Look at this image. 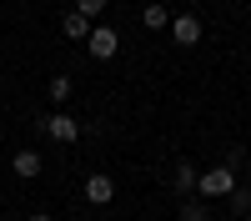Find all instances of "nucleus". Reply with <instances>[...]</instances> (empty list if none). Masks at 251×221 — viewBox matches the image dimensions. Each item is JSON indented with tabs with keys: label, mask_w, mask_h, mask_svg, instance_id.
<instances>
[{
	"label": "nucleus",
	"mask_w": 251,
	"mask_h": 221,
	"mask_svg": "<svg viewBox=\"0 0 251 221\" xmlns=\"http://www.w3.org/2000/svg\"><path fill=\"white\" fill-rule=\"evenodd\" d=\"M40 131H46L50 141H60V146H71V141L80 136V126H75V116H46V121H40Z\"/></svg>",
	"instance_id": "obj_2"
},
{
	"label": "nucleus",
	"mask_w": 251,
	"mask_h": 221,
	"mask_svg": "<svg viewBox=\"0 0 251 221\" xmlns=\"http://www.w3.org/2000/svg\"><path fill=\"white\" fill-rule=\"evenodd\" d=\"M236 186H241L236 171H231V166H216V171H206V176H201V186H196V191H201V201H211V196H231Z\"/></svg>",
	"instance_id": "obj_1"
},
{
	"label": "nucleus",
	"mask_w": 251,
	"mask_h": 221,
	"mask_svg": "<svg viewBox=\"0 0 251 221\" xmlns=\"http://www.w3.org/2000/svg\"><path fill=\"white\" fill-rule=\"evenodd\" d=\"M171 35L181 40V46H196L201 40V20L196 15H171Z\"/></svg>",
	"instance_id": "obj_4"
},
{
	"label": "nucleus",
	"mask_w": 251,
	"mask_h": 221,
	"mask_svg": "<svg viewBox=\"0 0 251 221\" xmlns=\"http://www.w3.org/2000/svg\"><path fill=\"white\" fill-rule=\"evenodd\" d=\"M141 25H146V30H161V25H171V10H161V5H146V10H141Z\"/></svg>",
	"instance_id": "obj_8"
},
{
	"label": "nucleus",
	"mask_w": 251,
	"mask_h": 221,
	"mask_svg": "<svg viewBox=\"0 0 251 221\" xmlns=\"http://www.w3.org/2000/svg\"><path fill=\"white\" fill-rule=\"evenodd\" d=\"M111 196H116V181L111 176H86V201H91V206H106Z\"/></svg>",
	"instance_id": "obj_5"
},
{
	"label": "nucleus",
	"mask_w": 251,
	"mask_h": 221,
	"mask_svg": "<svg viewBox=\"0 0 251 221\" xmlns=\"http://www.w3.org/2000/svg\"><path fill=\"white\" fill-rule=\"evenodd\" d=\"M60 30H66L71 40H91V30H96V25H91V20H86V15H75V10H71L66 20H60Z\"/></svg>",
	"instance_id": "obj_7"
},
{
	"label": "nucleus",
	"mask_w": 251,
	"mask_h": 221,
	"mask_svg": "<svg viewBox=\"0 0 251 221\" xmlns=\"http://www.w3.org/2000/svg\"><path fill=\"white\" fill-rule=\"evenodd\" d=\"M100 10H106V0H75V15H86V20L100 15Z\"/></svg>",
	"instance_id": "obj_13"
},
{
	"label": "nucleus",
	"mask_w": 251,
	"mask_h": 221,
	"mask_svg": "<svg viewBox=\"0 0 251 221\" xmlns=\"http://www.w3.org/2000/svg\"><path fill=\"white\" fill-rule=\"evenodd\" d=\"M15 176H40V156L35 151H15Z\"/></svg>",
	"instance_id": "obj_9"
},
{
	"label": "nucleus",
	"mask_w": 251,
	"mask_h": 221,
	"mask_svg": "<svg viewBox=\"0 0 251 221\" xmlns=\"http://www.w3.org/2000/svg\"><path fill=\"white\" fill-rule=\"evenodd\" d=\"M211 211H206V201L201 196H186V206H181V221H206Z\"/></svg>",
	"instance_id": "obj_10"
},
{
	"label": "nucleus",
	"mask_w": 251,
	"mask_h": 221,
	"mask_svg": "<svg viewBox=\"0 0 251 221\" xmlns=\"http://www.w3.org/2000/svg\"><path fill=\"white\" fill-rule=\"evenodd\" d=\"M50 100H71V75H55L50 80Z\"/></svg>",
	"instance_id": "obj_11"
},
{
	"label": "nucleus",
	"mask_w": 251,
	"mask_h": 221,
	"mask_svg": "<svg viewBox=\"0 0 251 221\" xmlns=\"http://www.w3.org/2000/svg\"><path fill=\"white\" fill-rule=\"evenodd\" d=\"M25 221H55V216H46V211H35V216H25Z\"/></svg>",
	"instance_id": "obj_14"
},
{
	"label": "nucleus",
	"mask_w": 251,
	"mask_h": 221,
	"mask_svg": "<svg viewBox=\"0 0 251 221\" xmlns=\"http://www.w3.org/2000/svg\"><path fill=\"white\" fill-rule=\"evenodd\" d=\"M231 206H236V216L251 211V186H236V191H231Z\"/></svg>",
	"instance_id": "obj_12"
},
{
	"label": "nucleus",
	"mask_w": 251,
	"mask_h": 221,
	"mask_svg": "<svg viewBox=\"0 0 251 221\" xmlns=\"http://www.w3.org/2000/svg\"><path fill=\"white\" fill-rule=\"evenodd\" d=\"M86 46H91V55H96V60H111V55L121 50V35H116L111 25H96V30H91V40H86Z\"/></svg>",
	"instance_id": "obj_3"
},
{
	"label": "nucleus",
	"mask_w": 251,
	"mask_h": 221,
	"mask_svg": "<svg viewBox=\"0 0 251 221\" xmlns=\"http://www.w3.org/2000/svg\"><path fill=\"white\" fill-rule=\"evenodd\" d=\"M171 181H176V191H181V196H196V186H201V176H196V166H191V161H181Z\"/></svg>",
	"instance_id": "obj_6"
}]
</instances>
